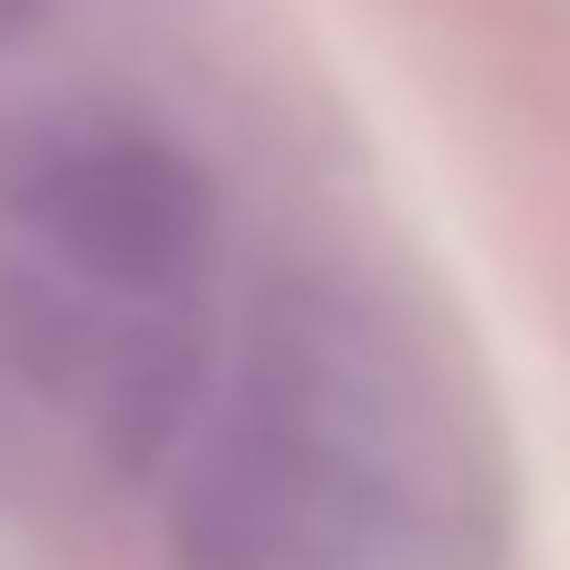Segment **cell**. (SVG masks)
Returning a JSON list of instances; mask_svg holds the SVG:
<instances>
[{
  "label": "cell",
  "instance_id": "obj_3",
  "mask_svg": "<svg viewBox=\"0 0 570 570\" xmlns=\"http://www.w3.org/2000/svg\"><path fill=\"white\" fill-rule=\"evenodd\" d=\"M42 11H53V0H0V42H21V32H32Z\"/></svg>",
  "mask_w": 570,
  "mask_h": 570
},
{
  "label": "cell",
  "instance_id": "obj_1",
  "mask_svg": "<svg viewBox=\"0 0 570 570\" xmlns=\"http://www.w3.org/2000/svg\"><path fill=\"white\" fill-rule=\"evenodd\" d=\"M412 370L317 275L265 285L233 402L180 475V570H391L412 539Z\"/></svg>",
  "mask_w": 570,
  "mask_h": 570
},
{
  "label": "cell",
  "instance_id": "obj_2",
  "mask_svg": "<svg viewBox=\"0 0 570 570\" xmlns=\"http://www.w3.org/2000/svg\"><path fill=\"white\" fill-rule=\"evenodd\" d=\"M11 212L63 275L106 296H180L212 265V180L148 127H53L11 159Z\"/></svg>",
  "mask_w": 570,
  "mask_h": 570
}]
</instances>
